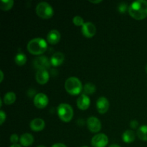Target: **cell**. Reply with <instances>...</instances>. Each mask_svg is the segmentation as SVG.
<instances>
[{
  "instance_id": "d590c367",
  "label": "cell",
  "mask_w": 147,
  "mask_h": 147,
  "mask_svg": "<svg viewBox=\"0 0 147 147\" xmlns=\"http://www.w3.org/2000/svg\"><path fill=\"white\" fill-rule=\"evenodd\" d=\"M146 73H147V65H146Z\"/></svg>"
},
{
  "instance_id": "e0dca14e",
  "label": "cell",
  "mask_w": 147,
  "mask_h": 147,
  "mask_svg": "<svg viewBox=\"0 0 147 147\" xmlns=\"http://www.w3.org/2000/svg\"><path fill=\"white\" fill-rule=\"evenodd\" d=\"M20 142L21 144V146L28 147L34 143V137L31 134L24 133L20 136Z\"/></svg>"
},
{
  "instance_id": "4dcf8cb0",
  "label": "cell",
  "mask_w": 147,
  "mask_h": 147,
  "mask_svg": "<svg viewBox=\"0 0 147 147\" xmlns=\"http://www.w3.org/2000/svg\"><path fill=\"white\" fill-rule=\"evenodd\" d=\"M90 3H93V4H98V3H100L102 2L101 0H96V1H91V0H90Z\"/></svg>"
},
{
  "instance_id": "277c9868",
  "label": "cell",
  "mask_w": 147,
  "mask_h": 147,
  "mask_svg": "<svg viewBox=\"0 0 147 147\" xmlns=\"http://www.w3.org/2000/svg\"><path fill=\"white\" fill-rule=\"evenodd\" d=\"M57 111L60 120L65 123L70 122L74 114L73 108L67 103H60L57 107Z\"/></svg>"
},
{
  "instance_id": "484cf974",
  "label": "cell",
  "mask_w": 147,
  "mask_h": 147,
  "mask_svg": "<svg viewBox=\"0 0 147 147\" xmlns=\"http://www.w3.org/2000/svg\"><path fill=\"white\" fill-rule=\"evenodd\" d=\"M9 139H10V142H11L13 144H16L18 142V141L20 140V138H19L18 135L16 134H14L10 136Z\"/></svg>"
},
{
  "instance_id": "8992f818",
  "label": "cell",
  "mask_w": 147,
  "mask_h": 147,
  "mask_svg": "<svg viewBox=\"0 0 147 147\" xmlns=\"http://www.w3.org/2000/svg\"><path fill=\"white\" fill-rule=\"evenodd\" d=\"M33 65L37 70H47L50 68L51 63L46 56H39L33 60Z\"/></svg>"
},
{
  "instance_id": "83f0119b",
  "label": "cell",
  "mask_w": 147,
  "mask_h": 147,
  "mask_svg": "<svg viewBox=\"0 0 147 147\" xmlns=\"http://www.w3.org/2000/svg\"><path fill=\"white\" fill-rule=\"evenodd\" d=\"M139 126V122L136 120H132L130 122V127L131 129H136Z\"/></svg>"
},
{
  "instance_id": "4fadbf2b",
  "label": "cell",
  "mask_w": 147,
  "mask_h": 147,
  "mask_svg": "<svg viewBox=\"0 0 147 147\" xmlns=\"http://www.w3.org/2000/svg\"><path fill=\"white\" fill-rule=\"evenodd\" d=\"M35 78L39 84L45 85L48 82L50 79V75L47 70H39L36 73Z\"/></svg>"
},
{
  "instance_id": "5bb4252c",
  "label": "cell",
  "mask_w": 147,
  "mask_h": 147,
  "mask_svg": "<svg viewBox=\"0 0 147 147\" xmlns=\"http://www.w3.org/2000/svg\"><path fill=\"white\" fill-rule=\"evenodd\" d=\"M30 129L33 131H41L43 129H45V123L44 120L42 119H34L33 120L31 121L30 122Z\"/></svg>"
},
{
  "instance_id": "7c38bea8",
  "label": "cell",
  "mask_w": 147,
  "mask_h": 147,
  "mask_svg": "<svg viewBox=\"0 0 147 147\" xmlns=\"http://www.w3.org/2000/svg\"><path fill=\"white\" fill-rule=\"evenodd\" d=\"M90 104V99L87 95L83 94L80 95L77 99V106L80 110L86 111L89 108Z\"/></svg>"
},
{
  "instance_id": "e575fe53",
  "label": "cell",
  "mask_w": 147,
  "mask_h": 147,
  "mask_svg": "<svg viewBox=\"0 0 147 147\" xmlns=\"http://www.w3.org/2000/svg\"><path fill=\"white\" fill-rule=\"evenodd\" d=\"M37 147H46L45 146H44V145H40V146H37Z\"/></svg>"
},
{
  "instance_id": "d6a6232c",
  "label": "cell",
  "mask_w": 147,
  "mask_h": 147,
  "mask_svg": "<svg viewBox=\"0 0 147 147\" xmlns=\"http://www.w3.org/2000/svg\"><path fill=\"white\" fill-rule=\"evenodd\" d=\"M109 147H121V146H119V145L116 144H113L110 145V146H109Z\"/></svg>"
},
{
  "instance_id": "2e32d148",
  "label": "cell",
  "mask_w": 147,
  "mask_h": 147,
  "mask_svg": "<svg viewBox=\"0 0 147 147\" xmlns=\"http://www.w3.org/2000/svg\"><path fill=\"white\" fill-rule=\"evenodd\" d=\"M65 60V55L63 53H60V52H57V53H54L52 55L51 58H50V63L51 65L54 67H57V66L61 65L63 63Z\"/></svg>"
},
{
  "instance_id": "44dd1931",
  "label": "cell",
  "mask_w": 147,
  "mask_h": 147,
  "mask_svg": "<svg viewBox=\"0 0 147 147\" xmlns=\"http://www.w3.org/2000/svg\"><path fill=\"white\" fill-rule=\"evenodd\" d=\"M14 61H15V63L17 65H24L27 63V56L22 53H17L15 57H14Z\"/></svg>"
},
{
  "instance_id": "d4e9b609",
  "label": "cell",
  "mask_w": 147,
  "mask_h": 147,
  "mask_svg": "<svg viewBox=\"0 0 147 147\" xmlns=\"http://www.w3.org/2000/svg\"><path fill=\"white\" fill-rule=\"evenodd\" d=\"M127 9L129 10V7H128L127 3L126 2H121V4H119V7H118V10L121 14L125 13L127 11Z\"/></svg>"
},
{
  "instance_id": "7a4b0ae2",
  "label": "cell",
  "mask_w": 147,
  "mask_h": 147,
  "mask_svg": "<svg viewBox=\"0 0 147 147\" xmlns=\"http://www.w3.org/2000/svg\"><path fill=\"white\" fill-rule=\"evenodd\" d=\"M27 49L29 53L34 55H40L45 53L47 49V43L45 40L40 37L32 39L27 43Z\"/></svg>"
},
{
  "instance_id": "f1b7e54d",
  "label": "cell",
  "mask_w": 147,
  "mask_h": 147,
  "mask_svg": "<svg viewBox=\"0 0 147 147\" xmlns=\"http://www.w3.org/2000/svg\"><path fill=\"white\" fill-rule=\"evenodd\" d=\"M51 147H67V146H66L65 144H64L57 143V144H53Z\"/></svg>"
},
{
  "instance_id": "ffe728a7",
  "label": "cell",
  "mask_w": 147,
  "mask_h": 147,
  "mask_svg": "<svg viewBox=\"0 0 147 147\" xmlns=\"http://www.w3.org/2000/svg\"><path fill=\"white\" fill-rule=\"evenodd\" d=\"M137 136L142 141L147 142V125H143L138 129Z\"/></svg>"
},
{
  "instance_id": "3957f363",
  "label": "cell",
  "mask_w": 147,
  "mask_h": 147,
  "mask_svg": "<svg viewBox=\"0 0 147 147\" xmlns=\"http://www.w3.org/2000/svg\"><path fill=\"white\" fill-rule=\"evenodd\" d=\"M65 88L66 91L72 96H78L83 90L82 83L76 77H70L67 78L65 83Z\"/></svg>"
},
{
  "instance_id": "d6986e66",
  "label": "cell",
  "mask_w": 147,
  "mask_h": 147,
  "mask_svg": "<svg viewBox=\"0 0 147 147\" xmlns=\"http://www.w3.org/2000/svg\"><path fill=\"white\" fill-rule=\"evenodd\" d=\"M17 96L14 92H7L5 95H4V98H3V101L4 103L6 105H11L15 102Z\"/></svg>"
},
{
  "instance_id": "836d02e7",
  "label": "cell",
  "mask_w": 147,
  "mask_h": 147,
  "mask_svg": "<svg viewBox=\"0 0 147 147\" xmlns=\"http://www.w3.org/2000/svg\"><path fill=\"white\" fill-rule=\"evenodd\" d=\"M2 106V99H0V107H1Z\"/></svg>"
},
{
  "instance_id": "7402d4cb",
  "label": "cell",
  "mask_w": 147,
  "mask_h": 147,
  "mask_svg": "<svg viewBox=\"0 0 147 147\" xmlns=\"http://www.w3.org/2000/svg\"><path fill=\"white\" fill-rule=\"evenodd\" d=\"M13 0H1L0 4V9L3 11H9L14 6Z\"/></svg>"
},
{
  "instance_id": "9c48e42d",
  "label": "cell",
  "mask_w": 147,
  "mask_h": 147,
  "mask_svg": "<svg viewBox=\"0 0 147 147\" xmlns=\"http://www.w3.org/2000/svg\"><path fill=\"white\" fill-rule=\"evenodd\" d=\"M87 126L92 133H98L101 130V122L98 118L90 116L87 120Z\"/></svg>"
},
{
  "instance_id": "4316f807",
  "label": "cell",
  "mask_w": 147,
  "mask_h": 147,
  "mask_svg": "<svg viewBox=\"0 0 147 147\" xmlns=\"http://www.w3.org/2000/svg\"><path fill=\"white\" fill-rule=\"evenodd\" d=\"M6 118H7L6 113L3 111H0V124L2 125L4 123V122L6 120Z\"/></svg>"
},
{
  "instance_id": "ac0fdd59",
  "label": "cell",
  "mask_w": 147,
  "mask_h": 147,
  "mask_svg": "<svg viewBox=\"0 0 147 147\" xmlns=\"http://www.w3.org/2000/svg\"><path fill=\"white\" fill-rule=\"evenodd\" d=\"M135 138V134L133 131L131 130H126L122 134V139H123V142L126 144H130L134 142Z\"/></svg>"
},
{
  "instance_id": "cb8c5ba5",
  "label": "cell",
  "mask_w": 147,
  "mask_h": 147,
  "mask_svg": "<svg viewBox=\"0 0 147 147\" xmlns=\"http://www.w3.org/2000/svg\"><path fill=\"white\" fill-rule=\"evenodd\" d=\"M73 22L76 26H83L85 24L84 20L80 16H75L73 19Z\"/></svg>"
},
{
  "instance_id": "1f68e13d",
  "label": "cell",
  "mask_w": 147,
  "mask_h": 147,
  "mask_svg": "<svg viewBox=\"0 0 147 147\" xmlns=\"http://www.w3.org/2000/svg\"><path fill=\"white\" fill-rule=\"evenodd\" d=\"M9 147H22V146H21V145L16 144H12L11 146H10Z\"/></svg>"
},
{
  "instance_id": "52a82bcc",
  "label": "cell",
  "mask_w": 147,
  "mask_h": 147,
  "mask_svg": "<svg viewBox=\"0 0 147 147\" xmlns=\"http://www.w3.org/2000/svg\"><path fill=\"white\" fill-rule=\"evenodd\" d=\"M109 144V138L104 134H98L91 139L93 147H106Z\"/></svg>"
},
{
  "instance_id": "5b68a950",
  "label": "cell",
  "mask_w": 147,
  "mask_h": 147,
  "mask_svg": "<svg viewBox=\"0 0 147 147\" xmlns=\"http://www.w3.org/2000/svg\"><path fill=\"white\" fill-rule=\"evenodd\" d=\"M36 13L42 19L47 20L53 17L54 10L50 4L45 1L39 3L36 7Z\"/></svg>"
},
{
  "instance_id": "9a60e30c",
  "label": "cell",
  "mask_w": 147,
  "mask_h": 147,
  "mask_svg": "<svg viewBox=\"0 0 147 147\" xmlns=\"http://www.w3.org/2000/svg\"><path fill=\"white\" fill-rule=\"evenodd\" d=\"M61 35L60 32L57 30H52L47 35V40L50 44L56 45L60 42Z\"/></svg>"
},
{
  "instance_id": "ba28073f",
  "label": "cell",
  "mask_w": 147,
  "mask_h": 147,
  "mask_svg": "<svg viewBox=\"0 0 147 147\" xmlns=\"http://www.w3.org/2000/svg\"><path fill=\"white\" fill-rule=\"evenodd\" d=\"M34 105L39 109H43L48 105L49 99L47 95L45 93H40L35 95L33 99Z\"/></svg>"
},
{
  "instance_id": "f546056e",
  "label": "cell",
  "mask_w": 147,
  "mask_h": 147,
  "mask_svg": "<svg viewBox=\"0 0 147 147\" xmlns=\"http://www.w3.org/2000/svg\"><path fill=\"white\" fill-rule=\"evenodd\" d=\"M0 76H1V79H0V83H2L3 80H4V73L2 70L0 71Z\"/></svg>"
},
{
  "instance_id": "30bf717a",
  "label": "cell",
  "mask_w": 147,
  "mask_h": 147,
  "mask_svg": "<svg viewBox=\"0 0 147 147\" xmlns=\"http://www.w3.org/2000/svg\"><path fill=\"white\" fill-rule=\"evenodd\" d=\"M82 34L87 38H91L96 34V27L94 24L90 22H86L82 26Z\"/></svg>"
},
{
  "instance_id": "8fae6325",
  "label": "cell",
  "mask_w": 147,
  "mask_h": 147,
  "mask_svg": "<svg viewBox=\"0 0 147 147\" xmlns=\"http://www.w3.org/2000/svg\"><path fill=\"white\" fill-rule=\"evenodd\" d=\"M110 107V103L109 100L104 96L98 98L96 101V109L98 112L100 114H104L109 111Z\"/></svg>"
},
{
  "instance_id": "6da1fadb",
  "label": "cell",
  "mask_w": 147,
  "mask_h": 147,
  "mask_svg": "<svg viewBox=\"0 0 147 147\" xmlns=\"http://www.w3.org/2000/svg\"><path fill=\"white\" fill-rule=\"evenodd\" d=\"M129 13L132 18L142 20L147 17V1L137 0L131 4L129 7Z\"/></svg>"
},
{
  "instance_id": "603a6c76",
  "label": "cell",
  "mask_w": 147,
  "mask_h": 147,
  "mask_svg": "<svg viewBox=\"0 0 147 147\" xmlns=\"http://www.w3.org/2000/svg\"><path fill=\"white\" fill-rule=\"evenodd\" d=\"M96 87L93 83H88L83 87V93L86 95H92L96 92Z\"/></svg>"
},
{
  "instance_id": "8d00e7d4",
  "label": "cell",
  "mask_w": 147,
  "mask_h": 147,
  "mask_svg": "<svg viewBox=\"0 0 147 147\" xmlns=\"http://www.w3.org/2000/svg\"><path fill=\"white\" fill-rule=\"evenodd\" d=\"M82 147H88V146H82Z\"/></svg>"
}]
</instances>
